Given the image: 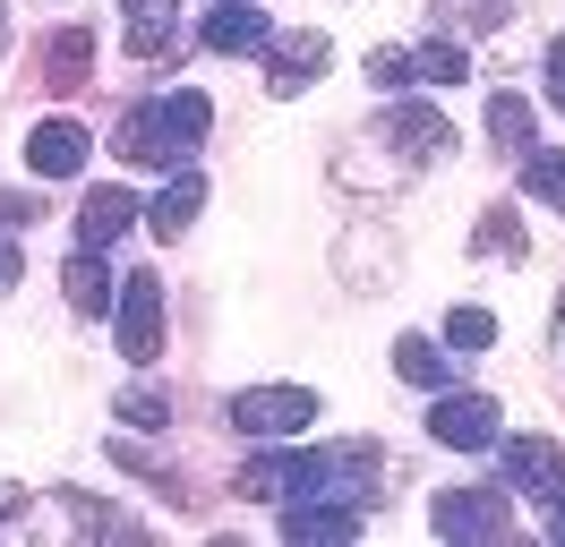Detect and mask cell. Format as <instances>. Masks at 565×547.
Here are the masks:
<instances>
[{"label": "cell", "mask_w": 565, "mask_h": 547, "mask_svg": "<svg viewBox=\"0 0 565 547\" xmlns=\"http://www.w3.org/2000/svg\"><path fill=\"white\" fill-rule=\"evenodd\" d=\"M214 129V103L198 95V86H180V95H163V103H138L129 120H120V163H146V171H180V154L198 146V137Z\"/></svg>", "instance_id": "6da1fadb"}, {"label": "cell", "mask_w": 565, "mask_h": 547, "mask_svg": "<svg viewBox=\"0 0 565 547\" xmlns=\"http://www.w3.org/2000/svg\"><path fill=\"white\" fill-rule=\"evenodd\" d=\"M111 530H129V522L77 487H52V496L0 487V539H111Z\"/></svg>", "instance_id": "7a4b0ae2"}, {"label": "cell", "mask_w": 565, "mask_h": 547, "mask_svg": "<svg viewBox=\"0 0 565 547\" xmlns=\"http://www.w3.org/2000/svg\"><path fill=\"white\" fill-rule=\"evenodd\" d=\"M111 342H120V360H154L163 351V282L154 274H120V291H111Z\"/></svg>", "instance_id": "3957f363"}, {"label": "cell", "mask_w": 565, "mask_h": 547, "mask_svg": "<svg viewBox=\"0 0 565 547\" xmlns=\"http://www.w3.org/2000/svg\"><path fill=\"white\" fill-rule=\"evenodd\" d=\"M318 419V394L309 385H248V394H232V428L257 444H275V437H300Z\"/></svg>", "instance_id": "277c9868"}, {"label": "cell", "mask_w": 565, "mask_h": 547, "mask_svg": "<svg viewBox=\"0 0 565 547\" xmlns=\"http://www.w3.org/2000/svg\"><path fill=\"white\" fill-rule=\"evenodd\" d=\"M428 522L446 530V539H505L514 530V505H505V487H446Z\"/></svg>", "instance_id": "5b68a950"}, {"label": "cell", "mask_w": 565, "mask_h": 547, "mask_svg": "<svg viewBox=\"0 0 565 547\" xmlns=\"http://www.w3.org/2000/svg\"><path fill=\"white\" fill-rule=\"evenodd\" d=\"M446 146H455V129H446V111H437V103H394V111H386V154H394V171L437 163Z\"/></svg>", "instance_id": "8992f818"}, {"label": "cell", "mask_w": 565, "mask_h": 547, "mask_svg": "<svg viewBox=\"0 0 565 547\" xmlns=\"http://www.w3.org/2000/svg\"><path fill=\"white\" fill-rule=\"evenodd\" d=\"M318 77H326V34L318 26L266 34V95H309Z\"/></svg>", "instance_id": "52a82bcc"}, {"label": "cell", "mask_w": 565, "mask_h": 547, "mask_svg": "<svg viewBox=\"0 0 565 547\" xmlns=\"http://www.w3.org/2000/svg\"><path fill=\"white\" fill-rule=\"evenodd\" d=\"M282 539H291V547H343V539H360V505H334V496H282Z\"/></svg>", "instance_id": "ba28073f"}, {"label": "cell", "mask_w": 565, "mask_h": 547, "mask_svg": "<svg viewBox=\"0 0 565 547\" xmlns=\"http://www.w3.org/2000/svg\"><path fill=\"white\" fill-rule=\"evenodd\" d=\"M428 437L455 444V453H480V444H497V403H489V394H437Z\"/></svg>", "instance_id": "9c48e42d"}, {"label": "cell", "mask_w": 565, "mask_h": 547, "mask_svg": "<svg viewBox=\"0 0 565 547\" xmlns=\"http://www.w3.org/2000/svg\"><path fill=\"white\" fill-rule=\"evenodd\" d=\"M86 154H95V137L77 129V120H35V129H26V171H35V180H77Z\"/></svg>", "instance_id": "30bf717a"}, {"label": "cell", "mask_w": 565, "mask_h": 547, "mask_svg": "<svg viewBox=\"0 0 565 547\" xmlns=\"http://www.w3.org/2000/svg\"><path fill=\"white\" fill-rule=\"evenodd\" d=\"M266 9H257V0H214L206 9V26H198V43H206V52H223V61H248V52H266Z\"/></svg>", "instance_id": "8fae6325"}, {"label": "cell", "mask_w": 565, "mask_h": 547, "mask_svg": "<svg viewBox=\"0 0 565 547\" xmlns=\"http://www.w3.org/2000/svg\"><path fill=\"white\" fill-rule=\"evenodd\" d=\"M497 462H505V487H514V496H557L565 487V453L548 437H514Z\"/></svg>", "instance_id": "7c38bea8"}, {"label": "cell", "mask_w": 565, "mask_h": 547, "mask_svg": "<svg viewBox=\"0 0 565 547\" xmlns=\"http://www.w3.org/2000/svg\"><path fill=\"white\" fill-rule=\"evenodd\" d=\"M129 9V26H120V43L138 52V61H163L180 43V0H120Z\"/></svg>", "instance_id": "4fadbf2b"}, {"label": "cell", "mask_w": 565, "mask_h": 547, "mask_svg": "<svg viewBox=\"0 0 565 547\" xmlns=\"http://www.w3.org/2000/svg\"><path fill=\"white\" fill-rule=\"evenodd\" d=\"M129 223H138V197H129V189H86V205H77V248H111Z\"/></svg>", "instance_id": "5bb4252c"}, {"label": "cell", "mask_w": 565, "mask_h": 547, "mask_svg": "<svg viewBox=\"0 0 565 547\" xmlns=\"http://www.w3.org/2000/svg\"><path fill=\"white\" fill-rule=\"evenodd\" d=\"M86 68H95V34L86 26H61L52 43H43V86H52V95H77Z\"/></svg>", "instance_id": "9a60e30c"}, {"label": "cell", "mask_w": 565, "mask_h": 547, "mask_svg": "<svg viewBox=\"0 0 565 547\" xmlns=\"http://www.w3.org/2000/svg\"><path fill=\"white\" fill-rule=\"evenodd\" d=\"M198 205H206V180H198V171H172V180H163V197L146 205L154 239H180L189 223H198Z\"/></svg>", "instance_id": "2e32d148"}, {"label": "cell", "mask_w": 565, "mask_h": 547, "mask_svg": "<svg viewBox=\"0 0 565 547\" xmlns=\"http://www.w3.org/2000/svg\"><path fill=\"white\" fill-rule=\"evenodd\" d=\"M61 291H70L77 317H104V308H111V266H104V248H77L70 266H61Z\"/></svg>", "instance_id": "e0dca14e"}, {"label": "cell", "mask_w": 565, "mask_h": 547, "mask_svg": "<svg viewBox=\"0 0 565 547\" xmlns=\"http://www.w3.org/2000/svg\"><path fill=\"white\" fill-rule=\"evenodd\" d=\"M232 487H241V496H257V505H275V496H291V487H300V453H248Z\"/></svg>", "instance_id": "ac0fdd59"}, {"label": "cell", "mask_w": 565, "mask_h": 547, "mask_svg": "<svg viewBox=\"0 0 565 547\" xmlns=\"http://www.w3.org/2000/svg\"><path fill=\"white\" fill-rule=\"evenodd\" d=\"M394 376L420 385V394H437V385H446V351H437L428 334H403V342H394Z\"/></svg>", "instance_id": "d6986e66"}, {"label": "cell", "mask_w": 565, "mask_h": 547, "mask_svg": "<svg viewBox=\"0 0 565 547\" xmlns=\"http://www.w3.org/2000/svg\"><path fill=\"white\" fill-rule=\"evenodd\" d=\"M523 189L565 214V146H523Z\"/></svg>", "instance_id": "ffe728a7"}, {"label": "cell", "mask_w": 565, "mask_h": 547, "mask_svg": "<svg viewBox=\"0 0 565 547\" xmlns=\"http://www.w3.org/2000/svg\"><path fill=\"white\" fill-rule=\"evenodd\" d=\"M412 77H428V86H462V77H471V52H462L455 34H437V43L412 52Z\"/></svg>", "instance_id": "44dd1931"}, {"label": "cell", "mask_w": 565, "mask_h": 547, "mask_svg": "<svg viewBox=\"0 0 565 547\" xmlns=\"http://www.w3.org/2000/svg\"><path fill=\"white\" fill-rule=\"evenodd\" d=\"M489 137L505 146V154H523V146H531V103L514 95V86H505V95H489Z\"/></svg>", "instance_id": "7402d4cb"}, {"label": "cell", "mask_w": 565, "mask_h": 547, "mask_svg": "<svg viewBox=\"0 0 565 547\" xmlns=\"http://www.w3.org/2000/svg\"><path fill=\"white\" fill-rule=\"evenodd\" d=\"M480 257H523V223H514V205H489V214H480Z\"/></svg>", "instance_id": "603a6c76"}, {"label": "cell", "mask_w": 565, "mask_h": 547, "mask_svg": "<svg viewBox=\"0 0 565 547\" xmlns=\"http://www.w3.org/2000/svg\"><path fill=\"white\" fill-rule=\"evenodd\" d=\"M446 342H455V351H489L497 317H489V308H455V317H446Z\"/></svg>", "instance_id": "cb8c5ba5"}, {"label": "cell", "mask_w": 565, "mask_h": 547, "mask_svg": "<svg viewBox=\"0 0 565 547\" xmlns=\"http://www.w3.org/2000/svg\"><path fill=\"white\" fill-rule=\"evenodd\" d=\"M120 419H129V428H163V419H172V403H163V394H154V385H129V394H120Z\"/></svg>", "instance_id": "d4e9b609"}, {"label": "cell", "mask_w": 565, "mask_h": 547, "mask_svg": "<svg viewBox=\"0 0 565 547\" xmlns=\"http://www.w3.org/2000/svg\"><path fill=\"white\" fill-rule=\"evenodd\" d=\"M369 86H377V95H403V86H412V52H386V43H377V52H369Z\"/></svg>", "instance_id": "484cf974"}, {"label": "cell", "mask_w": 565, "mask_h": 547, "mask_svg": "<svg viewBox=\"0 0 565 547\" xmlns=\"http://www.w3.org/2000/svg\"><path fill=\"white\" fill-rule=\"evenodd\" d=\"M18 223H35V205L18 197V189H0V232H18Z\"/></svg>", "instance_id": "4316f807"}, {"label": "cell", "mask_w": 565, "mask_h": 547, "mask_svg": "<svg viewBox=\"0 0 565 547\" xmlns=\"http://www.w3.org/2000/svg\"><path fill=\"white\" fill-rule=\"evenodd\" d=\"M548 103H557V111H565V34H557V43H548Z\"/></svg>", "instance_id": "83f0119b"}, {"label": "cell", "mask_w": 565, "mask_h": 547, "mask_svg": "<svg viewBox=\"0 0 565 547\" xmlns=\"http://www.w3.org/2000/svg\"><path fill=\"white\" fill-rule=\"evenodd\" d=\"M18 274H26V266H18V239L0 232V291H9V282H18Z\"/></svg>", "instance_id": "f1b7e54d"}, {"label": "cell", "mask_w": 565, "mask_h": 547, "mask_svg": "<svg viewBox=\"0 0 565 547\" xmlns=\"http://www.w3.org/2000/svg\"><path fill=\"white\" fill-rule=\"evenodd\" d=\"M548 539H565V487L548 496Z\"/></svg>", "instance_id": "f546056e"}, {"label": "cell", "mask_w": 565, "mask_h": 547, "mask_svg": "<svg viewBox=\"0 0 565 547\" xmlns=\"http://www.w3.org/2000/svg\"><path fill=\"white\" fill-rule=\"evenodd\" d=\"M0 43H9V9H0Z\"/></svg>", "instance_id": "4dcf8cb0"}, {"label": "cell", "mask_w": 565, "mask_h": 547, "mask_svg": "<svg viewBox=\"0 0 565 547\" xmlns=\"http://www.w3.org/2000/svg\"><path fill=\"white\" fill-rule=\"evenodd\" d=\"M557 342H565V308H557Z\"/></svg>", "instance_id": "1f68e13d"}]
</instances>
